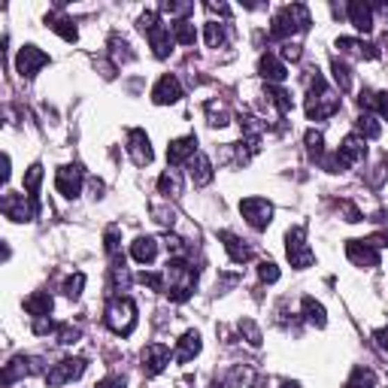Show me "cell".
I'll return each mask as SVG.
<instances>
[{
    "instance_id": "484cf974",
    "label": "cell",
    "mask_w": 388,
    "mask_h": 388,
    "mask_svg": "<svg viewBox=\"0 0 388 388\" xmlns=\"http://www.w3.org/2000/svg\"><path fill=\"white\" fill-rule=\"evenodd\" d=\"M52 307H55V303H52V294H49V292H34L28 301H24V310H28L34 319L49 316V312H52Z\"/></svg>"
},
{
    "instance_id": "8d00e7d4",
    "label": "cell",
    "mask_w": 388,
    "mask_h": 388,
    "mask_svg": "<svg viewBox=\"0 0 388 388\" xmlns=\"http://www.w3.org/2000/svg\"><path fill=\"white\" fill-rule=\"evenodd\" d=\"M206 115H210V125H216V128H225L228 125V106H221V103H206Z\"/></svg>"
},
{
    "instance_id": "83f0119b",
    "label": "cell",
    "mask_w": 388,
    "mask_h": 388,
    "mask_svg": "<svg viewBox=\"0 0 388 388\" xmlns=\"http://www.w3.org/2000/svg\"><path fill=\"white\" fill-rule=\"evenodd\" d=\"M301 310H303V319L310 321V325H316V328H325L328 325V316H325V307L316 301V297H303V303H301Z\"/></svg>"
},
{
    "instance_id": "e575fe53",
    "label": "cell",
    "mask_w": 388,
    "mask_h": 388,
    "mask_svg": "<svg viewBox=\"0 0 388 388\" xmlns=\"http://www.w3.org/2000/svg\"><path fill=\"white\" fill-rule=\"evenodd\" d=\"M40 183H43V167H40V164H31L28 173H24V192H28L31 197H37Z\"/></svg>"
},
{
    "instance_id": "8992f818",
    "label": "cell",
    "mask_w": 388,
    "mask_h": 388,
    "mask_svg": "<svg viewBox=\"0 0 388 388\" xmlns=\"http://www.w3.org/2000/svg\"><path fill=\"white\" fill-rule=\"evenodd\" d=\"M0 210H3V216L10 221H34L37 212H40V201L31 194H12L6 192L3 194V203H0Z\"/></svg>"
},
{
    "instance_id": "b9f144b4",
    "label": "cell",
    "mask_w": 388,
    "mask_h": 388,
    "mask_svg": "<svg viewBox=\"0 0 388 388\" xmlns=\"http://www.w3.org/2000/svg\"><path fill=\"white\" fill-rule=\"evenodd\" d=\"M258 276H261V282H276V279H279V267L273 261H261L258 264Z\"/></svg>"
},
{
    "instance_id": "f6af8a7d",
    "label": "cell",
    "mask_w": 388,
    "mask_h": 388,
    "mask_svg": "<svg viewBox=\"0 0 388 388\" xmlns=\"http://www.w3.org/2000/svg\"><path fill=\"white\" fill-rule=\"evenodd\" d=\"M158 24H161L158 12H152V10H149V12L140 15V31H143V34H149V31H152V28H158Z\"/></svg>"
},
{
    "instance_id": "7402d4cb",
    "label": "cell",
    "mask_w": 388,
    "mask_h": 388,
    "mask_svg": "<svg viewBox=\"0 0 388 388\" xmlns=\"http://www.w3.org/2000/svg\"><path fill=\"white\" fill-rule=\"evenodd\" d=\"M149 43H152V49H155V58H170V52H173V31L170 28H164V24H158V28H152L149 31Z\"/></svg>"
},
{
    "instance_id": "d6986e66",
    "label": "cell",
    "mask_w": 388,
    "mask_h": 388,
    "mask_svg": "<svg viewBox=\"0 0 388 388\" xmlns=\"http://www.w3.org/2000/svg\"><path fill=\"white\" fill-rule=\"evenodd\" d=\"M185 167H188V179H192V183H194L197 188H201V185H210V183H212V161L206 158L203 152H197L194 158L185 164Z\"/></svg>"
},
{
    "instance_id": "30bf717a",
    "label": "cell",
    "mask_w": 388,
    "mask_h": 388,
    "mask_svg": "<svg viewBox=\"0 0 388 388\" xmlns=\"http://www.w3.org/2000/svg\"><path fill=\"white\" fill-rule=\"evenodd\" d=\"M43 370H46L43 358H37V355H19V358H12L3 367V382L12 385L19 376H34V373H43Z\"/></svg>"
},
{
    "instance_id": "7c38bea8",
    "label": "cell",
    "mask_w": 388,
    "mask_h": 388,
    "mask_svg": "<svg viewBox=\"0 0 388 388\" xmlns=\"http://www.w3.org/2000/svg\"><path fill=\"white\" fill-rule=\"evenodd\" d=\"M82 179H85V173H82L79 164H64V167H58V173H55V188L64 197H76L82 188Z\"/></svg>"
},
{
    "instance_id": "4fadbf2b",
    "label": "cell",
    "mask_w": 388,
    "mask_h": 388,
    "mask_svg": "<svg viewBox=\"0 0 388 388\" xmlns=\"http://www.w3.org/2000/svg\"><path fill=\"white\" fill-rule=\"evenodd\" d=\"M128 155L134 158L137 167H146V164H152L155 152H152V143H149V137H146L143 128H134L128 134Z\"/></svg>"
},
{
    "instance_id": "ffe728a7",
    "label": "cell",
    "mask_w": 388,
    "mask_h": 388,
    "mask_svg": "<svg viewBox=\"0 0 388 388\" xmlns=\"http://www.w3.org/2000/svg\"><path fill=\"white\" fill-rule=\"evenodd\" d=\"M219 240L225 243V252L230 255V261H234V264H246V261H252V249L240 240V237H234V234H230V230H221V234H219Z\"/></svg>"
},
{
    "instance_id": "52a82bcc",
    "label": "cell",
    "mask_w": 388,
    "mask_h": 388,
    "mask_svg": "<svg viewBox=\"0 0 388 388\" xmlns=\"http://www.w3.org/2000/svg\"><path fill=\"white\" fill-rule=\"evenodd\" d=\"M285 252H288L292 267H297V270H307V267H312V261H316V255H312V249L307 246L303 228H292L285 234Z\"/></svg>"
},
{
    "instance_id": "7a4b0ae2",
    "label": "cell",
    "mask_w": 388,
    "mask_h": 388,
    "mask_svg": "<svg viewBox=\"0 0 388 388\" xmlns=\"http://www.w3.org/2000/svg\"><path fill=\"white\" fill-rule=\"evenodd\" d=\"M303 110H307L310 119H331V115L340 110V97H337L331 88H328V82L321 73H316V76L310 79V92H307V103H303Z\"/></svg>"
},
{
    "instance_id": "7dc6e473",
    "label": "cell",
    "mask_w": 388,
    "mask_h": 388,
    "mask_svg": "<svg viewBox=\"0 0 388 388\" xmlns=\"http://www.w3.org/2000/svg\"><path fill=\"white\" fill-rule=\"evenodd\" d=\"M161 10H164V12H170V15H188V12L194 10V6H192V3H170V0H167V3H164Z\"/></svg>"
},
{
    "instance_id": "f907efd6",
    "label": "cell",
    "mask_w": 388,
    "mask_h": 388,
    "mask_svg": "<svg viewBox=\"0 0 388 388\" xmlns=\"http://www.w3.org/2000/svg\"><path fill=\"white\" fill-rule=\"evenodd\" d=\"M373 110L388 121V92H379V94H376V106H373Z\"/></svg>"
},
{
    "instance_id": "f546056e",
    "label": "cell",
    "mask_w": 388,
    "mask_h": 388,
    "mask_svg": "<svg viewBox=\"0 0 388 388\" xmlns=\"http://www.w3.org/2000/svg\"><path fill=\"white\" fill-rule=\"evenodd\" d=\"M173 40H176V43H183V46H194V40H197L194 24L185 22V19H179L176 24H173Z\"/></svg>"
},
{
    "instance_id": "ac0fdd59",
    "label": "cell",
    "mask_w": 388,
    "mask_h": 388,
    "mask_svg": "<svg viewBox=\"0 0 388 388\" xmlns=\"http://www.w3.org/2000/svg\"><path fill=\"white\" fill-rule=\"evenodd\" d=\"M346 15H349L355 31H361V34H370V31H373V6L364 3V0H352V3L346 6Z\"/></svg>"
},
{
    "instance_id": "680465c9",
    "label": "cell",
    "mask_w": 388,
    "mask_h": 388,
    "mask_svg": "<svg viewBox=\"0 0 388 388\" xmlns=\"http://www.w3.org/2000/svg\"><path fill=\"white\" fill-rule=\"evenodd\" d=\"M382 43H385V46H388V31H385V40H382Z\"/></svg>"
},
{
    "instance_id": "277c9868",
    "label": "cell",
    "mask_w": 388,
    "mask_h": 388,
    "mask_svg": "<svg viewBox=\"0 0 388 388\" xmlns=\"http://www.w3.org/2000/svg\"><path fill=\"white\" fill-rule=\"evenodd\" d=\"M106 328L119 337L134 334L137 328V303L130 297H115V301L106 307Z\"/></svg>"
},
{
    "instance_id": "f35d334b",
    "label": "cell",
    "mask_w": 388,
    "mask_h": 388,
    "mask_svg": "<svg viewBox=\"0 0 388 388\" xmlns=\"http://www.w3.org/2000/svg\"><path fill=\"white\" fill-rule=\"evenodd\" d=\"M267 97H270V101H273L276 106H279V112H288V110H292V97H288L285 92H282V88H276V85H267Z\"/></svg>"
},
{
    "instance_id": "9a60e30c",
    "label": "cell",
    "mask_w": 388,
    "mask_h": 388,
    "mask_svg": "<svg viewBox=\"0 0 388 388\" xmlns=\"http://www.w3.org/2000/svg\"><path fill=\"white\" fill-rule=\"evenodd\" d=\"M346 255L355 267H379V249H373L367 240H349L346 243Z\"/></svg>"
},
{
    "instance_id": "4dcf8cb0",
    "label": "cell",
    "mask_w": 388,
    "mask_h": 388,
    "mask_svg": "<svg viewBox=\"0 0 388 388\" xmlns=\"http://www.w3.org/2000/svg\"><path fill=\"white\" fill-rule=\"evenodd\" d=\"M303 143H307V155H310L312 161H321V158H325V137H321L319 130H307Z\"/></svg>"
},
{
    "instance_id": "c3c4849f",
    "label": "cell",
    "mask_w": 388,
    "mask_h": 388,
    "mask_svg": "<svg viewBox=\"0 0 388 388\" xmlns=\"http://www.w3.org/2000/svg\"><path fill=\"white\" fill-rule=\"evenodd\" d=\"M49 331H58V325L49 316H43V319H37L34 321V334H49Z\"/></svg>"
},
{
    "instance_id": "681fc988",
    "label": "cell",
    "mask_w": 388,
    "mask_h": 388,
    "mask_svg": "<svg viewBox=\"0 0 388 388\" xmlns=\"http://www.w3.org/2000/svg\"><path fill=\"white\" fill-rule=\"evenodd\" d=\"M94 388H125V376H115V373L112 376H103Z\"/></svg>"
},
{
    "instance_id": "60d3db41",
    "label": "cell",
    "mask_w": 388,
    "mask_h": 388,
    "mask_svg": "<svg viewBox=\"0 0 388 388\" xmlns=\"http://www.w3.org/2000/svg\"><path fill=\"white\" fill-rule=\"evenodd\" d=\"M143 285L155 288V292H167V279H164V273H140L137 276Z\"/></svg>"
},
{
    "instance_id": "8fae6325",
    "label": "cell",
    "mask_w": 388,
    "mask_h": 388,
    "mask_svg": "<svg viewBox=\"0 0 388 388\" xmlns=\"http://www.w3.org/2000/svg\"><path fill=\"white\" fill-rule=\"evenodd\" d=\"M46 64H49V55L43 52V49H37V46H22L19 58H15V67H19V73L24 79H34Z\"/></svg>"
},
{
    "instance_id": "9f6ffc18",
    "label": "cell",
    "mask_w": 388,
    "mask_h": 388,
    "mask_svg": "<svg viewBox=\"0 0 388 388\" xmlns=\"http://www.w3.org/2000/svg\"><path fill=\"white\" fill-rule=\"evenodd\" d=\"M376 10L382 12V15H388V3H376Z\"/></svg>"
},
{
    "instance_id": "ba28073f",
    "label": "cell",
    "mask_w": 388,
    "mask_h": 388,
    "mask_svg": "<svg viewBox=\"0 0 388 388\" xmlns=\"http://www.w3.org/2000/svg\"><path fill=\"white\" fill-rule=\"evenodd\" d=\"M240 212L255 230H264L273 221V203L264 201V197H246V201H240Z\"/></svg>"
},
{
    "instance_id": "5b68a950",
    "label": "cell",
    "mask_w": 388,
    "mask_h": 388,
    "mask_svg": "<svg viewBox=\"0 0 388 388\" xmlns=\"http://www.w3.org/2000/svg\"><path fill=\"white\" fill-rule=\"evenodd\" d=\"M364 155H367V143H364V137H358V134H349L343 140V146H340V152L334 155V158H328L325 161V167L331 170V173H340V170H349L352 164H358V161H364Z\"/></svg>"
},
{
    "instance_id": "74e56055",
    "label": "cell",
    "mask_w": 388,
    "mask_h": 388,
    "mask_svg": "<svg viewBox=\"0 0 388 388\" xmlns=\"http://www.w3.org/2000/svg\"><path fill=\"white\" fill-rule=\"evenodd\" d=\"M82 288H85V273H73L67 282H64V297H70V301H76V297L82 294Z\"/></svg>"
},
{
    "instance_id": "cb8c5ba5",
    "label": "cell",
    "mask_w": 388,
    "mask_h": 388,
    "mask_svg": "<svg viewBox=\"0 0 388 388\" xmlns=\"http://www.w3.org/2000/svg\"><path fill=\"white\" fill-rule=\"evenodd\" d=\"M258 73L267 82H285L288 76V70H285V64L279 61V58L273 52H267V55H261V61H258Z\"/></svg>"
},
{
    "instance_id": "2e32d148",
    "label": "cell",
    "mask_w": 388,
    "mask_h": 388,
    "mask_svg": "<svg viewBox=\"0 0 388 388\" xmlns=\"http://www.w3.org/2000/svg\"><path fill=\"white\" fill-rule=\"evenodd\" d=\"M179 97H183V85H179V79L173 76V73H167V76H161L158 82H155V88H152V101L158 103V106L176 103Z\"/></svg>"
},
{
    "instance_id": "db71d44e",
    "label": "cell",
    "mask_w": 388,
    "mask_h": 388,
    "mask_svg": "<svg viewBox=\"0 0 388 388\" xmlns=\"http://www.w3.org/2000/svg\"><path fill=\"white\" fill-rule=\"evenodd\" d=\"M343 212H346V221H361V212L355 210V206L346 203V206H343Z\"/></svg>"
},
{
    "instance_id": "11a10c76",
    "label": "cell",
    "mask_w": 388,
    "mask_h": 388,
    "mask_svg": "<svg viewBox=\"0 0 388 388\" xmlns=\"http://www.w3.org/2000/svg\"><path fill=\"white\" fill-rule=\"evenodd\" d=\"M282 55H285V58H292V61H297V58H301V46H292V43H288Z\"/></svg>"
},
{
    "instance_id": "d590c367",
    "label": "cell",
    "mask_w": 388,
    "mask_h": 388,
    "mask_svg": "<svg viewBox=\"0 0 388 388\" xmlns=\"http://www.w3.org/2000/svg\"><path fill=\"white\" fill-rule=\"evenodd\" d=\"M379 134H382V128H379V121L373 119V115H361L358 119V137H364V140H376Z\"/></svg>"
},
{
    "instance_id": "3957f363",
    "label": "cell",
    "mask_w": 388,
    "mask_h": 388,
    "mask_svg": "<svg viewBox=\"0 0 388 388\" xmlns=\"http://www.w3.org/2000/svg\"><path fill=\"white\" fill-rule=\"evenodd\" d=\"M310 10L303 3H292V6H282L273 22H270V37L273 40H288L292 34H303L310 31Z\"/></svg>"
},
{
    "instance_id": "4316f807",
    "label": "cell",
    "mask_w": 388,
    "mask_h": 388,
    "mask_svg": "<svg viewBox=\"0 0 388 388\" xmlns=\"http://www.w3.org/2000/svg\"><path fill=\"white\" fill-rule=\"evenodd\" d=\"M337 49L340 52H349L355 58H376V46H370V43H361V40H352V37H340L337 40Z\"/></svg>"
},
{
    "instance_id": "d4e9b609",
    "label": "cell",
    "mask_w": 388,
    "mask_h": 388,
    "mask_svg": "<svg viewBox=\"0 0 388 388\" xmlns=\"http://www.w3.org/2000/svg\"><path fill=\"white\" fill-rule=\"evenodd\" d=\"M46 24H49V28H52V31H55V34L61 37V40H67V43H76V40H79V31H76V24H73V22L67 19V15L49 12V15H46Z\"/></svg>"
},
{
    "instance_id": "5bb4252c",
    "label": "cell",
    "mask_w": 388,
    "mask_h": 388,
    "mask_svg": "<svg viewBox=\"0 0 388 388\" xmlns=\"http://www.w3.org/2000/svg\"><path fill=\"white\" fill-rule=\"evenodd\" d=\"M167 364H170V349L164 343H149L143 349V373L146 376H158Z\"/></svg>"
},
{
    "instance_id": "ee69618b",
    "label": "cell",
    "mask_w": 388,
    "mask_h": 388,
    "mask_svg": "<svg viewBox=\"0 0 388 388\" xmlns=\"http://www.w3.org/2000/svg\"><path fill=\"white\" fill-rule=\"evenodd\" d=\"M103 246H106V252H110V255L119 252V228H115V225L106 228V234H103Z\"/></svg>"
},
{
    "instance_id": "836d02e7",
    "label": "cell",
    "mask_w": 388,
    "mask_h": 388,
    "mask_svg": "<svg viewBox=\"0 0 388 388\" xmlns=\"http://www.w3.org/2000/svg\"><path fill=\"white\" fill-rule=\"evenodd\" d=\"M203 37H206V46H210V49H219L221 43H225V24H219V22H206Z\"/></svg>"
},
{
    "instance_id": "e0dca14e",
    "label": "cell",
    "mask_w": 388,
    "mask_h": 388,
    "mask_svg": "<svg viewBox=\"0 0 388 388\" xmlns=\"http://www.w3.org/2000/svg\"><path fill=\"white\" fill-rule=\"evenodd\" d=\"M197 155V137L188 134V137H179L173 140V143L167 146V161L176 167V164H188Z\"/></svg>"
},
{
    "instance_id": "bcb514c9",
    "label": "cell",
    "mask_w": 388,
    "mask_h": 388,
    "mask_svg": "<svg viewBox=\"0 0 388 388\" xmlns=\"http://www.w3.org/2000/svg\"><path fill=\"white\" fill-rule=\"evenodd\" d=\"M240 331H246V337H249V343H252V346H261V331L255 328V321L243 319V321H240Z\"/></svg>"
},
{
    "instance_id": "1f68e13d",
    "label": "cell",
    "mask_w": 388,
    "mask_h": 388,
    "mask_svg": "<svg viewBox=\"0 0 388 388\" xmlns=\"http://www.w3.org/2000/svg\"><path fill=\"white\" fill-rule=\"evenodd\" d=\"M158 188H161V194H170V197L183 194V183H179V173H176V170H167V173H161V179H158Z\"/></svg>"
},
{
    "instance_id": "9c48e42d",
    "label": "cell",
    "mask_w": 388,
    "mask_h": 388,
    "mask_svg": "<svg viewBox=\"0 0 388 388\" xmlns=\"http://www.w3.org/2000/svg\"><path fill=\"white\" fill-rule=\"evenodd\" d=\"M85 367H88V361L85 358H64V361H58V364L46 373V382L49 385H67L73 382V379H79L82 373H85Z\"/></svg>"
},
{
    "instance_id": "d6a6232c",
    "label": "cell",
    "mask_w": 388,
    "mask_h": 388,
    "mask_svg": "<svg viewBox=\"0 0 388 388\" xmlns=\"http://www.w3.org/2000/svg\"><path fill=\"white\" fill-rule=\"evenodd\" d=\"M331 70H334V79H337V85H340V92H349V88H352V73H349V67H346L340 58H331Z\"/></svg>"
},
{
    "instance_id": "603a6c76",
    "label": "cell",
    "mask_w": 388,
    "mask_h": 388,
    "mask_svg": "<svg viewBox=\"0 0 388 388\" xmlns=\"http://www.w3.org/2000/svg\"><path fill=\"white\" fill-rule=\"evenodd\" d=\"M130 258L140 264H152L158 258V240H155V237H137V240L130 243Z\"/></svg>"
},
{
    "instance_id": "f1b7e54d",
    "label": "cell",
    "mask_w": 388,
    "mask_h": 388,
    "mask_svg": "<svg viewBox=\"0 0 388 388\" xmlns=\"http://www.w3.org/2000/svg\"><path fill=\"white\" fill-rule=\"evenodd\" d=\"M346 388H376V373L370 367H355L346 379Z\"/></svg>"
},
{
    "instance_id": "44dd1931",
    "label": "cell",
    "mask_w": 388,
    "mask_h": 388,
    "mask_svg": "<svg viewBox=\"0 0 388 388\" xmlns=\"http://www.w3.org/2000/svg\"><path fill=\"white\" fill-rule=\"evenodd\" d=\"M201 334L197 331H185L183 337H179V343H176V352H173V358L179 361V364H185V361H192L194 355H201Z\"/></svg>"
},
{
    "instance_id": "ab89813d",
    "label": "cell",
    "mask_w": 388,
    "mask_h": 388,
    "mask_svg": "<svg viewBox=\"0 0 388 388\" xmlns=\"http://www.w3.org/2000/svg\"><path fill=\"white\" fill-rule=\"evenodd\" d=\"M110 46H112V55H115V61H130V58H134V52H130V46H128V40H119V37H112V40H110Z\"/></svg>"
},
{
    "instance_id": "f5cc1de1",
    "label": "cell",
    "mask_w": 388,
    "mask_h": 388,
    "mask_svg": "<svg viewBox=\"0 0 388 388\" xmlns=\"http://www.w3.org/2000/svg\"><path fill=\"white\" fill-rule=\"evenodd\" d=\"M373 337H376L379 349H382V352H388V328H379V331H376Z\"/></svg>"
},
{
    "instance_id": "6f0895ef",
    "label": "cell",
    "mask_w": 388,
    "mask_h": 388,
    "mask_svg": "<svg viewBox=\"0 0 388 388\" xmlns=\"http://www.w3.org/2000/svg\"><path fill=\"white\" fill-rule=\"evenodd\" d=\"M282 388H301V385H297V382H282Z\"/></svg>"
},
{
    "instance_id": "816d5d0a",
    "label": "cell",
    "mask_w": 388,
    "mask_h": 388,
    "mask_svg": "<svg viewBox=\"0 0 388 388\" xmlns=\"http://www.w3.org/2000/svg\"><path fill=\"white\" fill-rule=\"evenodd\" d=\"M367 243L373 246V249H382V246H388V230H379V234L367 237Z\"/></svg>"
},
{
    "instance_id": "7bdbcfd3",
    "label": "cell",
    "mask_w": 388,
    "mask_h": 388,
    "mask_svg": "<svg viewBox=\"0 0 388 388\" xmlns=\"http://www.w3.org/2000/svg\"><path fill=\"white\" fill-rule=\"evenodd\" d=\"M79 328H73V325H58V343H64V346H70V343H76L79 340Z\"/></svg>"
},
{
    "instance_id": "6da1fadb",
    "label": "cell",
    "mask_w": 388,
    "mask_h": 388,
    "mask_svg": "<svg viewBox=\"0 0 388 388\" xmlns=\"http://www.w3.org/2000/svg\"><path fill=\"white\" fill-rule=\"evenodd\" d=\"M164 279H167V294L170 301L185 303L192 297L194 285H197V270L188 264L185 258H170L164 267Z\"/></svg>"
}]
</instances>
